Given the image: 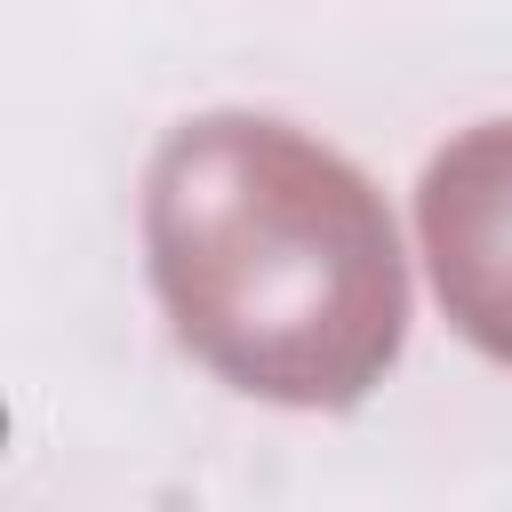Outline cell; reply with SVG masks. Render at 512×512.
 Listing matches in <instances>:
<instances>
[{"instance_id": "obj_2", "label": "cell", "mask_w": 512, "mask_h": 512, "mask_svg": "<svg viewBox=\"0 0 512 512\" xmlns=\"http://www.w3.org/2000/svg\"><path fill=\"white\" fill-rule=\"evenodd\" d=\"M416 240L464 344L512 368V120L464 128L416 184Z\"/></svg>"}, {"instance_id": "obj_1", "label": "cell", "mask_w": 512, "mask_h": 512, "mask_svg": "<svg viewBox=\"0 0 512 512\" xmlns=\"http://www.w3.org/2000/svg\"><path fill=\"white\" fill-rule=\"evenodd\" d=\"M144 264L176 344L272 408H360L408 336L384 192L272 112H200L160 136Z\"/></svg>"}]
</instances>
